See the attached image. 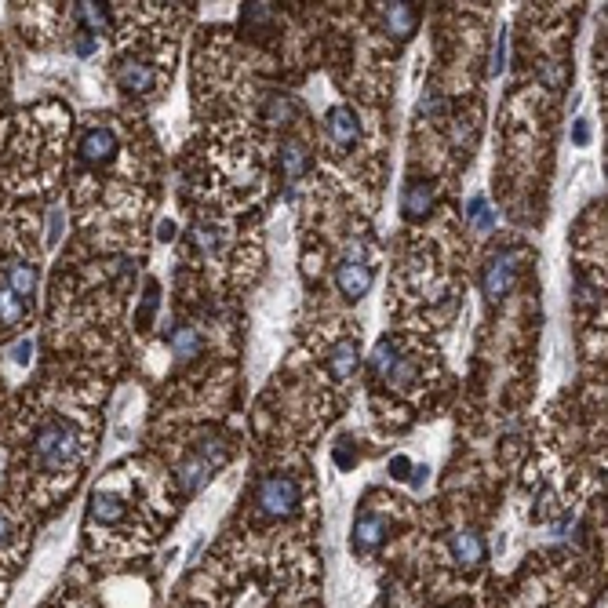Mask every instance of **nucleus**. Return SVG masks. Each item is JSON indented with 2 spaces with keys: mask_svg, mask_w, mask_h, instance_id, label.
<instances>
[{
  "mask_svg": "<svg viewBox=\"0 0 608 608\" xmlns=\"http://www.w3.org/2000/svg\"><path fill=\"white\" fill-rule=\"evenodd\" d=\"M22 317H26V302L12 288H0V324H22Z\"/></svg>",
  "mask_w": 608,
  "mask_h": 608,
  "instance_id": "16",
  "label": "nucleus"
},
{
  "mask_svg": "<svg viewBox=\"0 0 608 608\" xmlns=\"http://www.w3.org/2000/svg\"><path fill=\"white\" fill-rule=\"evenodd\" d=\"M29 357V339H22V343L15 347V361H26Z\"/></svg>",
  "mask_w": 608,
  "mask_h": 608,
  "instance_id": "28",
  "label": "nucleus"
},
{
  "mask_svg": "<svg viewBox=\"0 0 608 608\" xmlns=\"http://www.w3.org/2000/svg\"><path fill=\"white\" fill-rule=\"evenodd\" d=\"M92 52H95V44H92V36L84 33L81 41H77V55H92Z\"/></svg>",
  "mask_w": 608,
  "mask_h": 608,
  "instance_id": "25",
  "label": "nucleus"
},
{
  "mask_svg": "<svg viewBox=\"0 0 608 608\" xmlns=\"http://www.w3.org/2000/svg\"><path fill=\"white\" fill-rule=\"evenodd\" d=\"M8 288L26 302V299L36 292V270H33L29 262H12V266H8Z\"/></svg>",
  "mask_w": 608,
  "mask_h": 608,
  "instance_id": "14",
  "label": "nucleus"
},
{
  "mask_svg": "<svg viewBox=\"0 0 608 608\" xmlns=\"http://www.w3.org/2000/svg\"><path fill=\"white\" fill-rule=\"evenodd\" d=\"M77 19H81L92 33H106V26H109L106 4H95V0H81V4H77Z\"/></svg>",
  "mask_w": 608,
  "mask_h": 608,
  "instance_id": "17",
  "label": "nucleus"
},
{
  "mask_svg": "<svg viewBox=\"0 0 608 608\" xmlns=\"http://www.w3.org/2000/svg\"><path fill=\"white\" fill-rule=\"evenodd\" d=\"M335 284H339V292H343L350 302H357L372 288V266L368 262H339Z\"/></svg>",
  "mask_w": 608,
  "mask_h": 608,
  "instance_id": "4",
  "label": "nucleus"
},
{
  "mask_svg": "<svg viewBox=\"0 0 608 608\" xmlns=\"http://www.w3.org/2000/svg\"><path fill=\"white\" fill-rule=\"evenodd\" d=\"M113 154H117V135L109 128L84 132V139H81V161L84 164H106V161H113Z\"/></svg>",
  "mask_w": 608,
  "mask_h": 608,
  "instance_id": "5",
  "label": "nucleus"
},
{
  "mask_svg": "<svg viewBox=\"0 0 608 608\" xmlns=\"http://www.w3.org/2000/svg\"><path fill=\"white\" fill-rule=\"evenodd\" d=\"M401 208H404L408 219H423V215H430V208H434V186H430L427 179H412V182L404 186V194H401Z\"/></svg>",
  "mask_w": 608,
  "mask_h": 608,
  "instance_id": "8",
  "label": "nucleus"
},
{
  "mask_svg": "<svg viewBox=\"0 0 608 608\" xmlns=\"http://www.w3.org/2000/svg\"><path fill=\"white\" fill-rule=\"evenodd\" d=\"M189 237H194V241H197V244H201L204 252H212V248L219 244V237H222V234L215 230V226H197V230L189 234Z\"/></svg>",
  "mask_w": 608,
  "mask_h": 608,
  "instance_id": "21",
  "label": "nucleus"
},
{
  "mask_svg": "<svg viewBox=\"0 0 608 608\" xmlns=\"http://www.w3.org/2000/svg\"><path fill=\"white\" fill-rule=\"evenodd\" d=\"M354 460H357V455H354L350 441H343V444H339V448H335V463H339V467H343V470H350V467H354Z\"/></svg>",
  "mask_w": 608,
  "mask_h": 608,
  "instance_id": "23",
  "label": "nucleus"
},
{
  "mask_svg": "<svg viewBox=\"0 0 608 608\" xmlns=\"http://www.w3.org/2000/svg\"><path fill=\"white\" fill-rule=\"evenodd\" d=\"M81 430L73 427L69 420H48L41 430H36L33 437V455L36 463H41L44 470L52 474H62L69 467H77L81 460Z\"/></svg>",
  "mask_w": 608,
  "mask_h": 608,
  "instance_id": "1",
  "label": "nucleus"
},
{
  "mask_svg": "<svg viewBox=\"0 0 608 608\" xmlns=\"http://www.w3.org/2000/svg\"><path fill=\"white\" fill-rule=\"evenodd\" d=\"M328 132H332L335 146H354L357 135H361V124H357V117H354V109H350V106H335V109L328 113Z\"/></svg>",
  "mask_w": 608,
  "mask_h": 608,
  "instance_id": "10",
  "label": "nucleus"
},
{
  "mask_svg": "<svg viewBox=\"0 0 608 608\" xmlns=\"http://www.w3.org/2000/svg\"><path fill=\"white\" fill-rule=\"evenodd\" d=\"M172 347H175V357H194L197 347H201V335L194 324H182L175 335H172Z\"/></svg>",
  "mask_w": 608,
  "mask_h": 608,
  "instance_id": "19",
  "label": "nucleus"
},
{
  "mask_svg": "<svg viewBox=\"0 0 608 608\" xmlns=\"http://www.w3.org/2000/svg\"><path fill=\"white\" fill-rule=\"evenodd\" d=\"M587 139H590V128H587V121H580V124H576V142L583 146Z\"/></svg>",
  "mask_w": 608,
  "mask_h": 608,
  "instance_id": "27",
  "label": "nucleus"
},
{
  "mask_svg": "<svg viewBox=\"0 0 608 608\" xmlns=\"http://www.w3.org/2000/svg\"><path fill=\"white\" fill-rule=\"evenodd\" d=\"M383 19H387L390 36H397V41H408V36L415 33V26H420V12H415V4H383Z\"/></svg>",
  "mask_w": 608,
  "mask_h": 608,
  "instance_id": "9",
  "label": "nucleus"
},
{
  "mask_svg": "<svg viewBox=\"0 0 608 608\" xmlns=\"http://www.w3.org/2000/svg\"><path fill=\"white\" fill-rule=\"evenodd\" d=\"M92 517L99 524H117L124 517L121 496H113V492H95V496H92Z\"/></svg>",
  "mask_w": 608,
  "mask_h": 608,
  "instance_id": "12",
  "label": "nucleus"
},
{
  "mask_svg": "<svg viewBox=\"0 0 608 608\" xmlns=\"http://www.w3.org/2000/svg\"><path fill=\"white\" fill-rule=\"evenodd\" d=\"M295 117V102L288 95H270V106H266V121L270 124H292Z\"/></svg>",
  "mask_w": 608,
  "mask_h": 608,
  "instance_id": "20",
  "label": "nucleus"
},
{
  "mask_svg": "<svg viewBox=\"0 0 608 608\" xmlns=\"http://www.w3.org/2000/svg\"><path fill=\"white\" fill-rule=\"evenodd\" d=\"M387 540V521L379 514H361L357 517V528H354V547L357 554H375Z\"/></svg>",
  "mask_w": 608,
  "mask_h": 608,
  "instance_id": "6",
  "label": "nucleus"
},
{
  "mask_svg": "<svg viewBox=\"0 0 608 608\" xmlns=\"http://www.w3.org/2000/svg\"><path fill=\"white\" fill-rule=\"evenodd\" d=\"M117 84L128 95H146V92H154L157 73H154V66H146V62H124V66H117Z\"/></svg>",
  "mask_w": 608,
  "mask_h": 608,
  "instance_id": "7",
  "label": "nucleus"
},
{
  "mask_svg": "<svg viewBox=\"0 0 608 608\" xmlns=\"http://www.w3.org/2000/svg\"><path fill=\"white\" fill-rule=\"evenodd\" d=\"M390 470H394V477H404V470H408V460H404V455L390 463Z\"/></svg>",
  "mask_w": 608,
  "mask_h": 608,
  "instance_id": "26",
  "label": "nucleus"
},
{
  "mask_svg": "<svg viewBox=\"0 0 608 608\" xmlns=\"http://www.w3.org/2000/svg\"><path fill=\"white\" fill-rule=\"evenodd\" d=\"M332 372L339 379H347V375L357 372V343H354V339H343V343L332 350Z\"/></svg>",
  "mask_w": 608,
  "mask_h": 608,
  "instance_id": "15",
  "label": "nucleus"
},
{
  "mask_svg": "<svg viewBox=\"0 0 608 608\" xmlns=\"http://www.w3.org/2000/svg\"><path fill=\"white\" fill-rule=\"evenodd\" d=\"M8 540H12V521L0 514V543H8Z\"/></svg>",
  "mask_w": 608,
  "mask_h": 608,
  "instance_id": "24",
  "label": "nucleus"
},
{
  "mask_svg": "<svg viewBox=\"0 0 608 608\" xmlns=\"http://www.w3.org/2000/svg\"><path fill=\"white\" fill-rule=\"evenodd\" d=\"M474 226H477V230H488V226H492V212H488V204L484 201H474Z\"/></svg>",
  "mask_w": 608,
  "mask_h": 608,
  "instance_id": "22",
  "label": "nucleus"
},
{
  "mask_svg": "<svg viewBox=\"0 0 608 608\" xmlns=\"http://www.w3.org/2000/svg\"><path fill=\"white\" fill-rule=\"evenodd\" d=\"M255 507L266 517H288V514H295V507H299V484L292 477H281V474L266 477L255 488Z\"/></svg>",
  "mask_w": 608,
  "mask_h": 608,
  "instance_id": "2",
  "label": "nucleus"
},
{
  "mask_svg": "<svg viewBox=\"0 0 608 608\" xmlns=\"http://www.w3.org/2000/svg\"><path fill=\"white\" fill-rule=\"evenodd\" d=\"M514 277H517V262H514V255H510V252H500L496 259L488 262L484 281H481V288H484L488 302H500V299L514 288Z\"/></svg>",
  "mask_w": 608,
  "mask_h": 608,
  "instance_id": "3",
  "label": "nucleus"
},
{
  "mask_svg": "<svg viewBox=\"0 0 608 608\" xmlns=\"http://www.w3.org/2000/svg\"><path fill=\"white\" fill-rule=\"evenodd\" d=\"M281 172H284V179H302L310 172V149L302 146L299 139H288L284 146H281Z\"/></svg>",
  "mask_w": 608,
  "mask_h": 608,
  "instance_id": "11",
  "label": "nucleus"
},
{
  "mask_svg": "<svg viewBox=\"0 0 608 608\" xmlns=\"http://www.w3.org/2000/svg\"><path fill=\"white\" fill-rule=\"evenodd\" d=\"M212 470H215V463H208V460H189V463L182 467V488H186V492H197V488L212 477Z\"/></svg>",
  "mask_w": 608,
  "mask_h": 608,
  "instance_id": "18",
  "label": "nucleus"
},
{
  "mask_svg": "<svg viewBox=\"0 0 608 608\" xmlns=\"http://www.w3.org/2000/svg\"><path fill=\"white\" fill-rule=\"evenodd\" d=\"M452 557L460 561V564H477L481 557H484V547H481V540H477V532H460V536L452 540Z\"/></svg>",
  "mask_w": 608,
  "mask_h": 608,
  "instance_id": "13",
  "label": "nucleus"
}]
</instances>
